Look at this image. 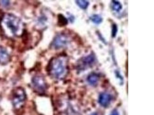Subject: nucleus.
<instances>
[{
    "instance_id": "nucleus-18",
    "label": "nucleus",
    "mask_w": 154,
    "mask_h": 115,
    "mask_svg": "<svg viewBox=\"0 0 154 115\" xmlns=\"http://www.w3.org/2000/svg\"><path fill=\"white\" fill-rule=\"evenodd\" d=\"M110 115H119V113L116 110L112 111Z\"/></svg>"
},
{
    "instance_id": "nucleus-5",
    "label": "nucleus",
    "mask_w": 154,
    "mask_h": 115,
    "mask_svg": "<svg viewBox=\"0 0 154 115\" xmlns=\"http://www.w3.org/2000/svg\"><path fill=\"white\" fill-rule=\"evenodd\" d=\"M69 38L65 34L60 33L56 35L51 44V48L58 50L65 47L69 43Z\"/></svg>"
},
{
    "instance_id": "nucleus-13",
    "label": "nucleus",
    "mask_w": 154,
    "mask_h": 115,
    "mask_svg": "<svg viewBox=\"0 0 154 115\" xmlns=\"http://www.w3.org/2000/svg\"><path fill=\"white\" fill-rule=\"evenodd\" d=\"M75 1L76 4L82 9L85 10L87 9L89 5V1L85 0H78Z\"/></svg>"
},
{
    "instance_id": "nucleus-7",
    "label": "nucleus",
    "mask_w": 154,
    "mask_h": 115,
    "mask_svg": "<svg viewBox=\"0 0 154 115\" xmlns=\"http://www.w3.org/2000/svg\"><path fill=\"white\" fill-rule=\"evenodd\" d=\"M112 96L108 93H103L99 96L98 102L102 106L108 107L112 102Z\"/></svg>"
},
{
    "instance_id": "nucleus-15",
    "label": "nucleus",
    "mask_w": 154,
    "mask_h": 115,
    "mask_svg": "<svg viewBox=\"0 0 154 115\" xmlns=\"http://www.w3.org/2000/svg\"><path fill=\"white\" fill-rule=\"evenodd\" d=\"M97 35H98V37H99V38H100V40H101L102 41V42H103V43L104 44H106V42L105 40V39H104V38H103V37L102 36L101 34L100 33V32H97Z\"/></svg>"
},
{
    "instance_id": "nucleus-10",
    "label": "nucleus",
    "mask_w": 154,
    "mask_h": 115,
    "mask_svg": "<svg viewBox=\"0 0 154 115\" xmlns=\"http://www.w3.org/2000/svg\"><path fill=\"white\" fill-rule=\"evenodd\" d=\"M67 19L62 14H59L57 16V25L60 27H64L68 24Z\"/></svg>"
},
{
    "instance_id": "nucleus-4",
    "label": "nucleus",
    "mask_w": 154,
    "mask_h": 115,
    "mask_svg": "<svg viewBox=\"0 0 154 115\" xmlns=\"http://www.w3.org/2000/svg\"><path fill=\"white\" fill-rule=\"evenodd\" d=\"M32 85L34 91L37 93L43 94L46 93L48 89L45 78L41 75H36L32 79Z\"/></svg>"
},
{
    "instance_id": "nucleus-14",
    "label": "nucleus",
    "mask_w": 154,
    "mask_h": 115,
    "mask_svg": "<svg viewBox=\"0 0 154 115\" xmlns=\"http://www.w3.org/2000/svg\"><path fill=\"white\" fill-rule=\"evenodd\" d=\"M118 31L117 25L115 23H114L112 25V31H111V36L112 38H115L116 36Z\"/></svg>"
},
{
    "instance_id": "nucleus-8",
    "label": "nucleus",
    "mask_w": 154,
    "mask_h": 115,
    "mask_svg": "<svg viewBox=\"0 0 154 115\" xmlns=\"http://www.w3.org/2000/svg\"><path fill=\"white\" fill-rule=\"evenodd\" d=\"M10 60L9 54L6 49L0 46V63L5 64L9 62Z\"/></svg>"
},
{
    "instance_id": "nucleus-1",
    "label": "nucleus",
    "mask_w": 154,
    "mask_h": 115,
    "mask_svg": "<svg viewBox=\"0 0 154 115\" xmlns=\"http://www.w3.org/2000/svg\"><path fill=\"white\" fill-rule=\"evenodd\" d=\"M66 60L64 56L52 58L49 60L46 68L49 76L56 80L64 79L67 72Z\"/></svg>"
},
{
    "instance_id": "nucleus-16",
    "label": "nucleus",
    "mask_w": 154,
    "mask_h": 115,
    "mask_svg": "<svg viewBox=\"0 0 154 115\" xmlns=\"http://www.w3.org/2000/svg\"><path fill=\"white\" fill-rule=\"evenodd\" d=\"M2 4L5 6H8V5H9V1H2Z\"/></svg>"
},
{
    "instance_id": "nucleus-19",
    "label": "nucleus",
    "mask_w": 154,
    "mask_h": 115,
    "mask_svg": "<svg viewBox=\"0 0 154 115\" xmlns=\"http://www.w3.org/2000/svg\"><path fill=\"white\" fill-rule=\"evenodd\" d=\"M91 115H101L100 114H99L98 113H95L94 114H92Z\"/></svg>"
},
{
    "instance_id": "nucleus-11",
    "label": "nucleus",
    "mask_w": 154,
    "mask_h": 115,
    "mask_svg": "<svg viewBox=\"0 0 154 115\" xmlns=\"http://www.w3.org/2000/svg\"><path fill=\"white\" fill-rule=\"evenodd\" d=\"M122 8H123V6L122 4L119 1H115V0L112 1L111 9L114 11L119 12L122 10Z\"/></svg>"
},
{
    "instance_id": "nucleus-6",
    "label": "nucleus",
    "mask_w": 154,
    "mask_h": 115,
    "mask_svg": "<svg viewBox=\"0 0 154 115\" xmlns=\"http://www.w3.org/2000/svg\"><path fill=\"white\" fill-rule=\"evenodd\" d=\"M96 58L95 55L92 53L82 58L78 61L77 68L80 70L87 69L93 66L95 63Z\"/></svg>"
},
{
    "instance_id": "nucleus-17",
    "label": "nucleus",
    "mask_w": 154,
    "mask_h": 115,
    "mask_svg": "<svg viewBox=\"0 0 154 115\" xmlns=\"http://www.w3.org/2000/svg\"><path fill=\"white\" fill-rule=\"evenodd\" d=\"M4 16H5V14L3 13H2V12H0V24L2 22Z\"/></svg>"
},
{
    "instance_id": "nucleus-2",
    "label": "nucleus",
    "mask_w": 154,
    "mask_h": 115,
    "mask_svg": "<svg viewBox=\"0 0 154 115\" xmlns=\"http://www.w3.org/2000/svg\"><path fill=\"white\" fill-rule=\"evenodd\" d=\"M2 22L4 23L12 35H18L21 28V21L19 18L14 15L8 13L4 16Z\"/></svg>"
},
{
    "instance_id": "nucleus-9",
    "label": "nucleus",
    "mask_w": 154,
    "mask_h": 115,
    "mask_svg": "<svg viewBox=\"0 0 154 115\" xmlns=\"http://www.w3.org/2000/svg\"><path fill=\"white\" fill-rule=\"evenodd\" d=\"M100 79V76L98 74L93 72L88 75L87 81L89 84L92 86L97 85Z\"/></svg>"
},
{
    "instance_id": "nucleus-12",
    "label": "nucleus",
    "mask_w": 154,
    "mask_h": 115,
    "mask_svg": "<svg viewBox=\"0 0 154 115\" xmlns=\"http://www.w3.org/2000/svg\"><path fill=\"white\" fill-rule=\"evenodd\" d=\"M89 18L93 23L97 25L101 24L103 21L102 17L98 14L93 15Z\"/></svg>"
},
{
    "instance_id": "nucleus-3",
    "label": "nucleus",
    "mask_w": 154,
    "mask_h": 115,
    "mask_svg": "<svg viewBox=\"0 0 154 115\" xmlns=\"http://www.w3.org/2000/svg\"><path fill=\"white\" fill-rule=\"evenodd\" d=\"M26 94L24 89L18 87L12 91L11 101L14 108L19 110L23 107L26 100Z\"/></svg>"
}]
</instances>
